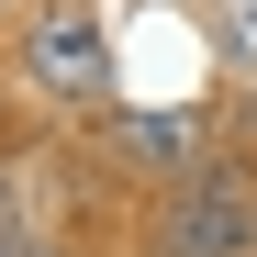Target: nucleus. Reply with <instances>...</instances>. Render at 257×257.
Returning a JSON list of instances; mask_svg holds the SVG:
<instances>
[{
  "mask_svg": "<svg viewBox=\"0 0 257 257\" xmlns=\"http://www.w3.org/2000/svg\"><path fill=\"white\" fill-rule=\"evenodd\" d=\"M257 246V179L246 168H201L168 212V257H246Z\"/></svg>",
  "mask_w": 257,
  "mask_h": 257,
  "instance_id": "1",
  "label": "nucleus"
},
{
  "mask_svg": "<svg viewBox=\"0 0 257 257\" xmlns=\"http://www.w3.org/2000/svg\"><path fill=\"white\" fill-rule=\"evenodd\" d=\"M23 56H34V78H45L56 101H101L112 90V45H101V23L90 12H34V34H23Z\"/></svg>",
  "mask_w": 257,
  "mask_h": 257,
  "instance_id": "2",
  "label": "nucleus"
},
{
  "mask_svg": "<svg viewBox=\"0 0 257 257\" xmlns=\"http://www.w3.org/2000/svg\"><path fill=\"white\" fill-rule=\"evenodd\" d=\"M112 146L135 157V168H190L212 135H201V112H123V123H112Z\"/></svg>",
  "mask_w": 257,
  "mask_h": 257,
  "instance_id": "3",
  "label": "nucleus"
},
{
  "mask_svg": "<svg viewBox=\"0 0 257 257\" xmlns=\"http://www.w3.org/2000/svg\"><path fill=\"white\" fill-rule=\"evenodd\" d=\"M212 45L235 67H257V0H212Z\"/></svg>",
  "mask_w": 257,
  "mask_h": 257,
  "instance_id": "4",
  "label": "nucleus"
},
{
  "mask_svg": "<svg viewBox=\"0 0 257 257\" xmlns=\"http://www.w3.org/2000/svg\"><path fill=\"white\" fill-rule=\"evenodd\" d=\"M0 257H23V246H12V235H0Z\"/></svg>",
  "mask_w": 257,
  "mask_h": 257,
  "instance_id": "5",
  "label": "nucleus"
}]
</instances>
